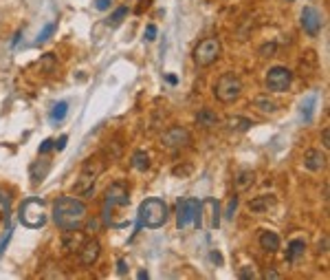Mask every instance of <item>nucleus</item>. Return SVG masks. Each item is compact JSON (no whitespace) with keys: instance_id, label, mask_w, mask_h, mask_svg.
<instances>
[{"instance_id":"obj_34","label":"nucleus","mask_w":330,"mask_h":280,"mask_svg":"<svg viewBox=\"0 0 330 280\" xmlns=\"http://www.w3.org/2000/svg\"><path fill=\"white\" fill-rule=\"evenodd\" d=\"M53 64H55V57H53V53H46L44 57H42V66L46 68V71H53Z\"/></svg>"},{"instance_id":"obj_14","label":"nucleus","mask_w":330,"mask_h":280,"mask_svg":"<svg viewBox=\"0 0 330 280\" xmlns=\"http://www.w3.org/2000/svg\"><path fill=\"white\" fill-rule=\"evenodd\" d=\"M326 163H328L326 152H322L319 148H311V150H306V155H304V166H306V170L319 172V170H324V168H326Z\"/></svg>"},{"instance_id":"obj_10","label":"nucleus","mask_w":330,"mask_h":280,"mask_svg":"<svg viewBox=\"0 0 330 280\" xmlns=\"http://www.w3.org/2000/svg\"><path fill=\"white\" fill-rule=\"evenodd\" d=\"M198 199H183L176 210V225L178 230H189L196 223V212H198Z\"/></svg>"},{"instance_id":"obj_25","label":"nucleus","mask_w":330,"mask_h":280,"mask_svg":"<svg viewBox=\"0 0 330 280\" xmlns=\"http://www.w3.org/2000/svg\"><path fill=\"white\" fill-rule=\"evenodd\" d=\"M9 212H11V197L7 190L0 188V221L9 219Z\"/></svg>"},{"instance_id":"obj_43","label":"nucleus","mask_w":330,"mask_h":280,"mask_svg":"<svg viewBox=\"0 0 330 280\" xmlns=\"http://www.w3.org/2000/svg\"><path fill=\"white\" fill-rule=\"evenodd\" d=\"M211 263H214V265H218V267H220L222 265V256H220V252H211Z\"/></svg>"},{"instance_id":"obj_40","label":"nucleus","mask_w":330,"mask_h":280,"mask_svg":"<svg viewBox=\"0 0 330 280\" xmlns=\"http://www.w3.org/2000/svg\"><path fill=\"white\" fill-rule=\"evenodd\" d=\"M264 278H267V280H280L282 274L275 272V269H267V272H264Z\"/></svg>"},{"instance_id":"obj_11","label":"nucleus","mask_w":330,"mask_h":280,"mask_svg":"<svg viewBox=\"0 0 330 280\" xmlns=\"http://www.w3.org/2000/svg\"><path fill=\"white\" fill-rule=\"evenodd\" d=\"M161 144L165 148H185L191 144V133L185 126H172L161 135Z\"/></svg>"},{"instance_id":"obj_46","label":"nucleus","mask_w":330,"mask_h":280,"mask_svg":"<svg viewBox=\"0 0 330 280\" xmlns=\"http://www.w3.org/2000/svg\"><path fill=\"white\" fill-rule=\"evenodd\" d=\"M319 252H328V239H324L319 243Z\"/></svg>"},{"instance_id":"obj_44","label":"nucleus","mask_w":330,"mask_h":280,"mask_svg":"<svg viewBox=\"0 0 330 280\" xmlns=\"http://www.w3.org/2000/svg\"><path fill=\"white\" fill-rule=\"evenodd\" d=\"M165 80H167V84H172V86H176V84H178V77L174 75V73H167V75H165Z\"/></svg>"},{"instance_id":"obj_26","label":"nucleus","mask_w":330,"mask_h":280,"mask_svg":"<svg viewBox=\"0 0 330 280\" xmlns=\"http://www.w3.org/2000/svg\"><path fill=\"white\" fill-rule=\"evenodd\" d=\"M253 106L260 108L262 113H275V102H271L267 95H258V97L253 99Z\"/></svg>"},{"instance_id":"obj_5","label":"nucleus","mask_w":330,"mask_h":280,"mask_svg":"<svg viewBox=\"0 0 330 280\" xmlns=\"http://www.w3.org/2000/svg\"><path fill=\"white\" fill-rule=\"evenodd\" d=\"M104 172V163L99 161V157H90V159L84 161L82 174H79L77 183H75V194H82V197H88L95 190V179Z\"/></svg>"},{"instance_id":"obj_3","label":"nucleus","mask_w":330,"mask_h":280,"mask_svg":"<svg viewBox=\"0 0 330 280\" xmlns=\"http://www.w3.org/2000/svg\"><path fill=\"white\" fill-rule=\"evenodd\" d=\"M20 223L29 230H40L46 223V208H44V201L38 197H31L26 199L22 205H20V212H18Z\"/></svg>"},{"instance_id":"obj_15","label":"nucleus","mask_w":330,"mask_h":280,"mask_svg":"<svg viewBox=\"0 0 330 280\" xmlns=\"http://www.w3.org/2000/svg\"><path fill=\"white\" fill-rule=\"evenodd\" d=\"M84 243H86V236H84L79 230H64L62 247L66 252H79V247H82Z\"/></svg>"},{"instance_id":"obj_30","label":"nucleus","mask_w":330,"mask_h":280,"mask_svg":"<svg viewBox=\"0 0 330 280\" xmlns=\"http://www.w3.org/2000/svg\"><path fill=\"white\" fill-rule=\"evenodd\" d=\"M275 51H278V44H275V42H271V44H264L262 49H260V55H262V57H271Z\"/></svg>"},{"instance_id":"obj_8","label":"nucleus","mask_w":330,"mask_h":280,"mask_svg":"<svg viewBox=\"0 0 330 280\" xmlns=\"http://www.w3.org/2000/svg\"><path fill=\"white\" fill-rule=\"evenodd\" d=\"M220 53H222L220 40H218V38H205V40H200L198 44L194 46L191 57H194L196 66H211L218 57H220Z\"/></svg>"},{"instance_id":"obj_9","label":"nucleus","mask_w":330,"mask_h":280,"mask_svg":"<svg viewBox=\"0 0 330 280\" xmlns=\"http://www.w3.org/2000/svg\"><path fill=\"white\" fill-rule=\"evenodd\" d=\"M293 82V71L286 66H273L269 68L267 73V80H264V86H267V91L271 93H284L289 91Z\"/></svg>"},{"instance_id":"obj_21","label":"nucleus","mask_w":330,"mask_h":280,"mask_svg":"<svg viewBox=\"0 0 330 280\" xmlns=\"http://www.w3.org/2000/svg\"><path fill=\"white\" fill-rule=\"evenodd\" d=\"M304 252H306V243L302 239H293L289 243V250H286V261H289V263L300 261V258L304 256Z\"/></svg>"},{"instance_id":"obj_48","label":"nucleus","mask_w":330,"mask_h":280,"mask_svg":"<svg viewBox=\"0 0 330 280\" xmlns=\"http://www.w3.org/2000/svg\"><path fill=\"white\" fill-rule=\"evenodd\" d=\"M143 7H146V9L150 7V0H141V4H139V9H137V11L141 13V11H143Z\"/></svg>"},{"instance_id":"obj_27","label":"nucleus","mask_w":330,"mask_h":280,"mask_svg":"<svg viewBox=\"0 0 330 280\" xmlns=\"http://www.w3.org/2000/svg\"><path fill=\"white\" fill-rule=\"evenodd\" d=\"M66 113H68V102H57V104H53V108H51V119L53 121H62L64 117H66Z\"/></svg>"},{"instance_id":"obj_49","label":"nucleus","mask_w":330,"mask_h":280,"mask_svg":"<svg viewBox=\"0 0 330 280\" xmlns=\"http://www.w3.org/2000/svg\"><path fill=\"white\" fill-rule=\"evenodd\" d=\"M137 278H139V280H148V278H150V274H148V272H139V274H137Z\"/></svg>"},{"instance_id":"obj_38","label":"nucleus","mask_w":330,"mask_h":280,"mask_svg":"<svg viewBox=\"0 0 330 280\" xmlns=\"http://www.w3.org/2000/svg\"><path fill=\"white\" fill-rule=\"evenodd\" d=\"M117 274H119V276H126V274H128V265H126L124 258H119V261H117Z\"/></svg>"},{"instance_id":"obj_41","label":"nucleus","mask_w":330,"mask_h":280,"mask_svg":"<svg viewBox=\"0 0 330 280\" xmlns=\"http://www.w3.org/2000/svg\"><path fill=\"white\" fill-rule=\"evenodd\" d=\"M9 239H11V227H9V230H7V234H4V239L0 241V256H2V252H4V247H7Z\"/></svg>"},{"instance_id":"obj_45","label":"nucleus","mask_w":330,"mask_h":280,"mask_svg":"<svg viewBox=\"0 0 330 280\" xmlns=\"http://www.w3.org/2000/svg\"><path fill=\"white\" fill-rule=\"evenodd\" d=\"M191 172V166H187V168H174V174H180V177H183V174H189Z\"/></svg>"},{"instance_id":"obj_39","label":"nucleus","mask_w":330,"mask_h":280,"mask_svg":"<svg viewBox=\"0 0 330 280\" xmlns=\"http://www.w3.org/2000/svg\"><path fill=\"white\" fill-rule=\"evenodd\" d=\"M240 278H242V280H247V278H255L253 267H242V269H240Z\"/></svg>"},{"instance_id":"obj_42","label":"nucleus","mask_w":330,"mask_h":280,"mask_svg":"<svg viewBox=\"0 0 330 280\" xmlns=\"http://www.w3.org/2000/svg\"><path fill=\"white\" fill-rule=\"evenodd\" d=\"M322 141H324V148H330V128H324Z\"/></svg>"},{"instance_id":"obj_23","label":"nucleus","mask_w":330,"mask_h":280,"mask_svg":"<svg viewBox=\"0 0 330 280\" xmlns=\"http://www.w3.org/2000/svg\"><path fill=\"white\" fill-rule=\"evenodd\" d=\"M255 183V172L253 170H240L236 174V190L238 192H244Z\"/></svg>"},{"instance_id":"obj_29","label":"nucleus","mask_w":330,"mask_h":280,"mask_svg":"<svg viewBox=\"0 0 330 280\" xmlns=\"http://www.w3.org/2000/svg\"><path fill=\"white\" fill-rule=\"evenodd\" d=\"M55 29H57V24L55 22H49V24H44V29L38 33V38H35V44H44L46 40L51 38L53 33H55Z\"/></svg>"},{"instance_id":"obj_1","label":"nucleus","mask_w":330,"mask_h":280,"mask_svg":"<svg viewBox=\"0 0 330 280\" xmlns=\"http://www.w3.org/2000/svg\"><path fill=\"white\" fill-rule=\"evenodd\" d=\"M86 203L75 197H60L53 205V221L62 230H79L86 219Z\"/></svg>"},{"instance_id":"obj_6","label":"nucleus","mask_w":330,"mask_h":280,"mask_svg":"<svg viewBox=\"0 0 330 280\" xmlns=\"http://www.w3.org/2000/svg\"><path fill=\"white\" fill-rule=\"evenodd\" d=\"M194 227H198V230H218L220 227V203L216 199H205L198 203Z\"/></svg>"},{"instance_id":"obj_17","label":"nucleus","mask_w":330,"mask_h":280,"mask_svg":"<svg viewBox=\"0 0 330 280\" xmlns=\"http://www.w3.org/2000/svg\"><path fill=\"white\" fill-rule=\"evenodd\" d=\"M218 121H220V117H218V113L211 108H200L198 113H196V124L203 126V128H214V126H218Z\"/></svg>"},{"instance_id":"obj_22","label":"nucleus","mask_w":330,"mask_h":280,"mask_svg":"<svg viewBox=\"0 0 330 280\" xmlns=\"http://www.w3.org/2000/svg\"><path fill=\"white\" fill-rule=\"evenodd\" d=\"M315 104H317V95H315V93L306 95V97L302 99L300 113H302V119H304V121H311V119H313V113H315Z\"/></svg>"},{"instance_id":"obj_35","label":"nucleus","mask_w":330,"mask_h":280,"mask_svg":"<svg viewBox=\"0 0 330 280\" xmlns=\"http://www.w3.org/2000/svg\"><path fill=\"white\" fill-rule=\"evenodd\" d=\"M66 144H68V137H66V135H62L57 141H53V148H55L57 152H62L64 148H66Z\"/></svg>"},{"instance_id":"obj_19","label":"nucleus","mask_w":330,"mask_h":280,"mask_svg":"<svg viewBox=\"0 0 330 280\" xmlns=\"http://www.w3.org/2000/svg\"><path fill=\"white\" fill-rule=\"evenodd\" d=\"M225 126L229 130H236V133H247L249 128L253 126V121L249 117H240V115H231V117H227Z\"/></svg>"},{"instance_id":"obj_7","label":"nucleus","mask_w":330,"mask_h":280,"mask_svg":"<svg viewBox=\"0 0 330 280\" xmlns=\"http://www.w3.org/2000/svg\"><path fill=\"white\" fill-rule=\"evenodd\" d=\"M214 95H216V99H220L222 104L236 102V99L242 95V82H240V77L233 75V73H222V75L218 77L216 86H214Z\"/></svg>"},{"instance_id":"obj_16","label":"nucleus","mask_w":330,"mask_h":280,"mask_svg":"<svg viewBox=\"0 0 330 280\" xmlns=\"http://www.w3.org/2000/svg\"><path fill=\"white\" fill-rule=\"evenodd\" d=\"M273 205H275V197H273V194H260V197H255V199L249 201V210L255 212V214L269 212Z\"/></svg>"},{"instance_id":"obj_33","label":"nucleus","mask_w":330,"mask_h":280,"mask_svg":"<svg viewBox=\"0 0 330 280\" xmlns=\"http://www.w3.org/2000/svg\"><path fill=\"white\" fill-rule=\"evenodd\" d=\"M84 221H86V219H84ZM84 230H86L88 234L97 232V230H99V221H97V219H88V221H86V225H84Z\"/></svg>"},{"instance_id":"obj_36","label":"nucleus","mask_w":330,"mask_h":280,"mask_svg":"<svg viewBox=\"0 0 330 280\" xmlns=\"http://www.w3.org/2000/svg\"><path fill=\"white\" fill-rule=\"evenodd\" d=\"M49 150H53V139H51V137H49V139H44V141H42L40 148H38V152H40V155H44V152H49Z\"/></svg>"},{"instance_id":"obj_31","label":"nucleus","mask_w":330,"mask_h":280,"mask_svg":"<svg viewBox=\"0 0 330 280\" xmlns=\"http://www.w3.org/2000/svg\"><path fill=\"white\" fill-rule=\"evenodd\" d=\"M157 33H159L157 24H148V27H146V40H148V42H154V40H157Z\"/></svg>"},{"instance_id":"obj_13","label":"nucleus","mask_w":330,"mask_h":280,"mask_svg":"<svg viewBox=\"0 0 330 280\" xmlns=\"http://www.w3.org/2000/svg\"><path fill=\"white\" fill-rule=\"evenodd\" d=\"M99 254H102V243L97 239H90L79 247V263H82L84 267H93L95 263H97Z\"/></svg>"},{"instance_id":"obj_12","label":"nucleus","mask_w":330,"mask_h":280,"mask_svg":"<svg viewBox=\"0 0 330 280\" xmlns=\"http://www.w3.org/2000/svg\"><path fill=\"white\" fill-rule=\"evenodd\" d=\"M322 27H324V15L319 13L317 7H311V4H308V7L302 9V29H304L311 38L319 35Z\"/></svg>"},{"instance_id":"obj_47","label":"nucleus","mask_w":330,"mask_h":280,"mask_svg":"<svg viewBox=\"0 0 330 280\" xmlns=\"http://www.w3.org/2000/svg\"><path fill=\"white\" fill-rule=\"evenodd\" d=\"M20 38H22V31H18V33L13 35V40H11V46H15V44H18V42H20Z\"/></svg>"},{"instance_id":"obj_37","label":"nucleus","mask_w":330,"mask_h":280,"mask_svg":"<svg viewBox=\"0 0 330 280\" xmlns=\"http://www.w3.org/2000/svg\"><path fill=\"white\" fill-rule=\"evenodd\" d=\"M110 4H113V0H95V9L97 11H106V9H110Z\"/></svg>"},{"instance_id":"obj_20","label":"nucleus","mask_w":330,"mask_h":280,"mask_svg":"<svg viewBox=\"0 0 330 280\" xmlns=\"http://www.w3.org/2000/svg\"><path fill=\"white\" fill-rule=\"evenodd\" d=\"M260 247L269 254L278 252L280 250V236L275 234V232H262V234H260Z\"/></svg>"},{"instance_id":"obj_18","label":"nucleus","mask_w":330,"mask_h":280,"mask_svg":"<svg viewBox=\"0 0 330 280\" xmlns=\"http://www.w3.org/2000/svg\"><path fill=\"white\" fill-rule=\"evenodd\" d=\"M51 172V161H35L33 166H31V170H29V174H31V181L38 186V183H42L46 179V174Z\"/></svg>"},{"instance_id":"obj_24","label":"nucleus","mask_w":330,"mask_h":280,"mask_svg":"<svg viewBox=\"0 0 330 280\" xmlns=\"http://www.w3.org/2000/svg\"><path fill=\"white\" fill-rule=\"evenodd\" d=\"M130 166L135 168V170H139V172H146L148 168H150V155H148L146 150H137V152H132Z\"/></svg>"},{"instance_id":"obj_28","label":"nucleus","mask_w":330,"mask_h":280,"mask_svg":"<svg viewBox=\"0 0 330 280\" xmlns=\"http://www.w3.org/2000/svg\"><path fill=\"white\" fill-rule=\"evenodd\" d=\"M126 15H128V7H119V9H115L113 15H110L108 20H106V24H108V27H119V24L126 20Z\"/></svg>"},{"instance_id":"obj_32","label":"nucleus","mask_w":330,"mask_h":280,"mask_svg":"<svg viewBox=\"0 0 330 280\" xmlns=\"http://www.w3.org/2000/svg\"><path fill=\"white\" fill-rule=\"evenodd\" d=\"M236 208H238V197H233L231 201H229V205H227V212H225L227 219H233V214H236Z\"/></svg>"},{"instance_id":"obj_4","label":"nucleus","mask_w":330,"mask_h":280,"mask_svg":"<svg viewBox=\"0 0 330 280\" xmlns=\"http://www.w3.org/2000/svg\"><path fill=\"white\" fill-rule=\"evenodd\" d=\"M130 203V192H128V186L124 181H115L113 186L106 190L104 197V208H102V221L104 225H110V212L113 208H124V205Z\"/></svg>"},{"instance_id":"obj_2","label":"nucleus","mask_w":330,"mask_h":280,"mask_svg":"<svg viewBox=\"0 0 330 280\" xmlns=\"http://www.w3.org/2000/svg\"><path fill=\"white\" fill-rule=\"evenodd\" d=\"M167 214H169V208H167V203H165L163 199H157V197L146 199L139 205V214H137V227H135V232H132V236H135L137 232H141V227L157 230V227L165 225Z\"/></svg>"}]
</instances>
